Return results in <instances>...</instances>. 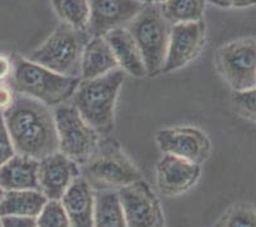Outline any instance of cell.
<instances>
[{"label":"cell","mask_w":256,"mask_h":227,"mask_svg":"<svg viewBox=\"0 0 256 227\" xmlns=\"http://www.w3.org/2000/svg\"><path fill=\"white\" fill-rule=\"evenodd\" d=\"M3 118L18 154L41 161L59 151L54 114L42 102L17 93Z\"/></svg>","instance_id":"cell-1"},{"label":"cell","mask_w":256,"mask_h":227,"mask_svg":"<svg viewBox=\"0 0 256 227\" xmlns=\"http://www.w3.org/2000/svg\"><path fill=\"white\" fill-rule=\"evenodd\" d=\"M124 78V70L118 68L98 78L80 79L72 97V105L83 120L101 137L114 129L116 100Z\"/></svg>","instance_id":"cell-2"},{"label":"cell","mask_w":256,"mask_h":227,"mask_svg":"<svg viewBox=\"0 0 256 227\" xmlns=\"http://www.w3.org/2000/svg\"><path fill=\"white\" fill-rule=\"evenodd\" d=\"M12 88L46 106H59L73 97L80 78L55 73L28 59L16 55L12 60Z\"/></svg>","instance_id":"cell-3"},{"label":"cell","mask_w":256,"mask_h":227,"mask_svg":"<svg viewBox=\"0 0 256 227\" xmlns=\"http://www.w3.org/2000/svg\"><path fill=\"white\" fill-rule=\"evenodd\" d=\"M90 36L86 30H78L62 23L36 50L26 59L46 69L68 77L80 78L82 55Z\"/></svg>","instance_id":"cell-4"},{"label":"cell","mask_w":256,"mask_h":227,"mask_svg":"<svg viewBox=\"0 0 256 227\" xmlns=\"http://www.w3.org/2000/svg\"><path fill=\"white\" fill-rule=\"evenodd\" d=\"M170 22L166 20L160 4L144 6L140 13L128 26V31L136 40L143 56L146 76L162 73L168 49Z\"/></svg>","instance_id":"cell-5"},{"label":"cell","mask_w":256,"mask_h":227,"mask_svg":"<svg viewBox=\"0 0 256 227\" xmlns=\"http://www.w3.org/2000/svg\"><path fill=\"white\" fill-rule=\"evenodd\" d=\"M84 179L102 189L122 188L142 180L138 168L130 162L114 139H101L96 152L83 165Z\"/></svg>","instance_id":"cell-6"},{"label":"cell","mask_w":256,"mask_h":227,"mask_svg":"<svg viewBox=\"0 0 256 227\" xmlns=\"http://www.w3.org/2000/svg\"><path fill=\"white\" fill-rule=\"evenodd\" d=\"M59 151L76 165H84L101 142V135L90 128L73 105L62 104L54 111Z\"/></svg>","instance_id":"cell-7"},{"label":"cell","mask_w":256,"mask_h":227,"mask_svg":"<svg viewBox=\"0 0 256 227\" xmlns=\"http://www.w3.org/2000/svg\"><path fill=\"white\" fill-rule=\"evenodd\" d=\"M218 70L234 92L256 87V40L244 39L223 46L217 55Z\"/></svg>","instance_id":"cell-8"},{"label":"cell","mask_w":256,"mask_h":227,"mask_svg":"<svg viewBox=\"0 0 256 227\" xmlns=\"http://www.w3.org/2000/svg\"><path fill=\"white\" fill-rule=\"evenodd\" d=\"M118 195L128 227H164L160 200L146 181L122 186Z\"/></svg>","instance_id":"cell-9"},{"label":"cell","mask_w":256,"mask_h":227,"mask_svg":"<svg viewBox=\"0 0 256 227\" xmlns=\"http://www.w3.org/2000/svg\"><path fill=\"white\" fill-rule=\"evenodd\" d=\"M164 154H172L192 163H203L210 153V140L203 130L194 126H174L160 129L156 135Z\"/></svg>","instance_id":"cell-10"},{"label":"cell","mask_w":256,"mask_h":227,"mask_svg":"<svg viewBox=\"0 0 256 227\" xmlns=\"http://www.w3.org/2000/svg\"><path fill=\"white\" fill-rule=\"evenodd\" d=\"M206 41V25L203 21L172 25L168 49L162 73L181 69L194 60Z\"/></svg>","instance_id":"cell-11"},{"label":"cell","mask_w":256,"mask_h":227,"mask_svg":"<svg viewBox=\"0 0 256 227\" xmlns=\"http://www.w3.org/2000/svg\"><path fill=\"white\" fill-rule=\"evenodd\" d=\"M90 21L87 34L90 37H104L116 28L132 22L144 8L138 0H88Z\"/></svg>","instance_id":"cell-12"},{"label":"cell","mask_w":256,"mask_h":227,"mask_svg":"<svg viewBox=\"0 0 256 227\" xmlns=\"http://www.w3.org/2000/svg\"><path fill=\"white\" fill-rule=\"evenodd\" d=\"M79 177V168L74 161L58 151L40 161V191L52 200H60L72 182Z\"/></svg>","instance_id":"cell-13"},{"label":"cell","mask_w":256,"mask_h":227,"mask_svg":"<svg viewBox=\"0 0 256 227\" xmlns=\"http://www.w3.org/2000/svg\"><path fill=\"white\" fill-rule=\"evenodd\" d=\"M200 176V165L164 154L157 163V186L162 194L178 195L196 184Z\"/></svg>","instance_id":"cell-14"},{"label":"cell","mask_w":256,"mask_h":227,"mask_svg":"<svg viewBox=\"0 0 256 227\" xmlns=\"http://www.w3.org/2000/svg\"><path fill=\"white\" fill-rule=\"evenodd\" d=\"M60 200L70 227H94V193L84 177H76Z\"/></svg>","instance_id":"cell-15"},{"label":"cell","mask_w":256,"mask_h":227,"mask_svg":"<svg viewBox=\"0 0 256 227\" xmlns=\"http://www.w3.org/2000/svg\"><path fill=\"white\" fill-rule=\"evenodd\" d=\"M38 165V160L16 154L0 166V188L6 191L40 190Z\"/></svg>","instance_id":"cell-16"},{"label":"cell","mask_w":256,"mask_h":227,"mask_svg":"<svg viewBox=\"0 0 256 227\" xmlns=\"http://www.w3.org/2000/svg\"><path fill=\"white\" fill-rule=\"evenodd\" d=\"M104 37L110 45L118 67L122 68L124 72L138 78L146 76V64L140 50L126 28H116Z\"/></svg>","instance_id":"cell-17"},{"label":"cell","mask_w":256,"mask_h":227,"mask_svg":"<svg viewBox=\"0 0 256 227\" xmlns=\"http://www.w3.org/2000/svg\"><path fill=\"white\" fill-rule=\"evenodd\" d=\"M118 68V60L104 37H92L83 51L80 79L98 78Z\"/></svg>","instance_id":"cell-18"},{"label":"cell","mask_w":256,"mask_h":227,"mask_svg":"<svg viewBox=\"0 0 256 227\" xmlns=\"http://www.w3.org/2000/svg\"><path fill=\"white\" fill-rule=\"evenodd\" d=\"M48 200V198L40 190L6 191L0 200V217H37Z\"/></svg>","instance_id":"cell-19"},{"label":"cell","mask_w":256,"mask_h":227,"mask_svg":"<svg viewBox=\"0 0 256 227\" xmlns=\"http://www.w3.org/2000/svg\"><path fill=\"white\" fill-rule=\"evenodd\" d=\"M94 227H128L118 191L102 189L94 194Z\"/></svg>","instance_id":"cell-20"},{"label":"cell","mask_w":256,"mask_h":227,"mask_svg":"<svg viewBox=\"0 0 256 227\" xmlns=\"http://www.w3.org/2000/svg\"><path fill=\"white\" fill-rule=\"evenodd\" d=\"M206 0H164L162 12L170 23H185L202 21Z\"/></svg>","instance_id":"cell-21"},{"label":"cell","mask_w":256,"mask_h":227,"mask_svg":"<svg viewBox=\"0 0 256 227\" xmlns=\"http://www.w3.org/2000/svg\"><path fill=\"white\" fill-rule=\"evenodd\" d=\"M58 17L62 23L78 30H87L90 21L88 0H51Z\"/></svg>","instance_id":"cell-22"},{"label":"cell","mask_w":256,"mask_h":227,"mask_svg":"<svg viewBox=\"0 0 256 227\" xmlns=\"http://www.w3.org/2000/svg\"><path fill=\"white\" fill-rule=\"evenodd\" d=\"M36 219L38 227H70L68 214L60 200L48 199Z\"/></svg>","instance_id":"cell-23"},{"label":"cell","mask_w":256,"mask_h":227,"mask_svg":"<svg viewBox=\"0 0 256 227\" xmlns=\"http://www.w3.org/2000/svg\"><path fill=\"white\" fill-rule=\"evenodd\" d=\"M234 104L240 115L256 123V87L234 93Z\"/></svg>","instance_id":"cell-24"},{"label":"cell","mask_w":256,"mask_h":227,"mask_svg":"<svg viewBox=\"0 0 256 227\" xmlns=\"http://www.w3.org/2000/svg\"><path fill=\"white\" fill-rule=\"evenodd\" d=\"M220 227H256V212L246 207L234 208L224 217Z\"/></svg>","instance_id":"cell-25"},{"label":"cell","mask_w":256,"mask_h":227,"mask_svg":"<svg viewBox=\"0 0 256 227\" xmlns=\"http://www.w3.org/2000/svg\"><path fill=\"white\" fill-rule=\"evenodd\" d=\"M13 156H16L14 146L4 121L3 114H0V166L8 162Z\"/></svg>","instance_id":"cell-26"},{"label":"cell","mask_w":256,"mask_h":227,"mask_svg":"<svg viewBox=\"0 0 256 227\" xmlns=\"http://www.w3.org/2000/svg\"><path fill=\"white\" fill-rule=\"evenodd\" d=\"M2 227H38L36 217L28 216H3Z\"/></svg>","instance_id":"cell-27"},{"label":"cell","mask_w":256,"mask_h":227,"mask_svg":"<svg viewBox=\"0 0 256 227\" xmlns=\"http://www.w3.org/2000/svg\"><path fill=\"white\" fill-rule=\"evenodd\" d=\"M14 93L13 88L6 84H0V114L6 112L14 102Z\"/></svg>","instance_id":"cell-28"},{"label":"cell","mask_w":256,"mask_h":227,"mask_svg":"<svg viewBox=\"0 0 256 227\" xmlns=\"http://www.w3.org/2000/svg\"><path fill=\"white\" fill-rule=\"evenodd\" d=\"M220 8H245L256 4V0H208Z\"/></svg>","instance_id":"cell-29"},{"label":"cell","mask_w":256,"mask_h":227,"mask_svg":"<svg viewBox=\"0 0 256 227\" xmlns=\"http://www.w3.org/2000/svg\"><path fill=\"white\" fill-rule=\"evenodd\" d=\"M13 72V63L6 56L0 55V81L8 78Z\"/></svg>","instance_id":"cell-30"},{"label":"cell","mask_w":256,"mask_h":227,"mask_svg":"<svg viewBox=\"0 0 256 227\" xmlns=\"http://www.w3.org/2000/svg\"><path fill=\"white\" fill-rule=\"evenodd\" d=\"M140 3L146 4V6H150V4H164V0H138Z\"/></svg>","instance_id":"cell-31"},{"label":"cell","mask_w":256,"mask_h":227,"mask_svg":"<svg viewBox=\"0 0 256 227\" xmlns=\"http://www.w3.org/2000/svg\"><path fill=\"white\" fill-rule=\"evenodd\" d=\"M3 195H4V190L2 188H0V200H2V198H3Z\"/></svg>","instance_id":"cell-32"},{"label":"cell","mask_w":256,"mask_h":227,"mask_svg":"<svg viewBox=\"0 0 256 227\" xmlns=\"http://www.w3.org/2000/svg\"><path fill=\"white\" fill-rule=\"evenodd\" d=\"M0 227H2V218H0Z\"/></svg>","instance_id":"cell-33"}]
</instances>
